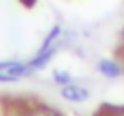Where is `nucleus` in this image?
Wrapping results in <instances>:
<instances>
[{
	"label": "nucleus",
	"instance_id": "3",
	"mask_svg": "<svg viewBox=\"0 0 124 116\" xmlns=\"http://www.w3.org/2000/svg\"><path fill=\"white\" fill-rule=\"evenodd\" d=\"M99 71L108 78H115V76L120 74V67L117 65L115 62H111V60H102V62H99Z\"/></svg>",
	"mask_w": 124,
	"mask_h": 116
},
{
	"label": "nucleus",
	"instance_id": "4",
	"mask_svg": "<svg viewBox=\"0 0 124 116\" xmlns=\"http://www.w3.org/2000/svg\"><path fill=\"white\" fill-rule=\"evenodd\" d=\"M29 116H60V114L57 111H53V109L40 107V109H35L33 112H29Z\"/></svg>",
	"mask_w": 124,
	"mask_h": 116
},
{
	"label": "nucleus",
	"instance_id": "6",
	"mask_svg": "<svg viewBox=\"0 0 124 116\" xmlns=\"http://www.w3.org/2000/svg\"><path fill=\"white\" fill-rule=\"evenodd\" d=\"M22 2H24V4H29V6H31L33 2H35V0H22Z\"/></svg>",
	"mask_w": 124,
	"mask_h": 116
},
{
	"label": "nucleus",
	"instance_id": "7",
	"mask_svg": "<svg viewBox=\"0 0 124 116\" xmlns=\"http://www.w3.org/2000/svg\"><path fill=\"white\" fill-rule=\"evenodd\" d=\"M122 116H124V114H122Z\"/></svg>",
	"mask_w": 124,
	"mask_h": 116
},
{
	"label": "nucleus",
	"instance_id": "1",
	"mask_svg": "<svg viewBox=\"0 0 124 116\" xmlns=\"http://www.w3.org/2000/svg\"><path fill=\"white\" fill-rule=\"evenodd\" d=\"M33 67L22 62H0V82H15L27 76Z\"/></svg>",
	"mask_w": 124,
	"mask_h": 116
},
{
	"label": "nucleus",
	"instance_id": "2",
	"mask_svg": "<svg viewBox=\"0 0 124 116\" xmlns=\"http://www.w3.org/2000/svg\"><path fill=\"white\" fill-rule=\"evenodd\" d=\"M62 96L70 102H82L88 98V91L80 85H75V84H66L62 87Z\"/></svg>",
	"mask_w": 124,
	"mask_h": 116
},
{
	"label": "nucleus",
	"instance_id": "5",
	"mask_svg": "<svg viewBox=\"0 0 124 116\" xmlns=\"http://www.w3.org/2000/svg\"><path fill=\"white\" fill-rule=\"evenodd\" d=\"M53 78H55V82H58V84H64V85H66L68 82L71 80V76L66 73V71H55Z\"/></svg>",
	"mask_w": 124,
	"mask_h": 116
}]
</instances>
